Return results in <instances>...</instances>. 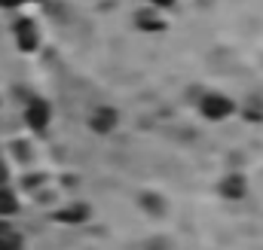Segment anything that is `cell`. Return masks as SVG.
Masks as SVG:
<instances>
[{
  "label": "cell",
  "mask_w": 263,
  "mask_h": 250,
  "mask_svg": "<svg viewBox=\"0 0 263 250\" xmlns=\"http://www.w3.org/2000/svg\"><path fill=\"white\" fill-rule=\"evenodd\" d=\"M196 110L205 122H227L239 113V101H233L223 92H202L196 101Z\"/></svg>",
  "instance_id": "6da1fadb"
},
{
  "label": "cell",
  "mask_w": 263,
  "mask_h": 250,
  "mask_svg": "<svg viewBox=\"0 0 263 250\" xmlns=\"http://www.w3.org/2000/svg\"><path fill=\"white\" fill-rule=\"evenodd\" d=\"M12 43H15V49L22 55H34L40 49V31H37V25L31 18H18L12 25Z\"/></svg>",
  "instance_id": "7a4b0ae2"
},
{
  "label": "cell",
  "mask_w": 263,
  "mask_h": 250,
  "mask_svg": "<svg viewBox=\"0 0 263 250\" xmlns=\"http://www.w3.org/2000/svg\"><path fill=\"white\" fill-rule=\"evenodd\" d=\"M22 116H25V125L31 131H46L49 122H52V104L46 98H31L25 104V113Z\"/></svg>",
  "instance_id": "3957f363"
},
{
  "label": "cell",
  "mask_w": 263,
  "mask_h": 250,
  "mask_svg": "<svg viewBox=\"0 0 263 250\" xmlns=\"http://www.w3.org/2000/svg\"><path fill=\"white\" fill-rule=\"evenodd\" d=\"M117 125H120V113H117V107L101 104V107H95V110L89 113V131H92V134H114Z\"/></svg>",
  "instance_id": "277c9868"
},
{
  "label": "cell",
  "mask_w": 263,
  "mask_h": 250,
  "mask_svg": "<svg viewBox=\"0 0 263 250\" xmlns=\"http://www.w3.org/2000/svg\"><path fill=\"white\" fill-rule=\"evenodd\" d=\"M217 192H220V198H227V201H242V198L248 195V177L239 174V171H230V174L220 177Z\"/></svg>",
  "instance_id": "5b68a950"
},
{
  "label": "cell",
  "mask_w": 263,
  "mask_h": 250,
  "mask_svg": "<svg viewBox=\"0 0 263 250\" xmlns=\"http://www.w3.org/2000/svg\"><path fill=\"white\" fill-rule=\"evenodd\" d=\"M52 217H55V223H62V226H83V223H89L92 207L83 204V201H70L65 207H59Z\"/></svg>",
  "instance_id": "8992f818"
},
{
  "label": "cell",
  "mask_w": 263,
  "mask_h": 250,
  "mask_svg": "<svg viewBox=\"0 0 263 250\" xmlns=\"http://www.w3.org/2000/svg\"><path fill=\"white\" fill-rule=\"evenodd\" d=\"M135 25H138V31H144V34H153V31H162V28H165L162 15H159L156 9H150V6H144V9L135 12Z\"/></svg>",
  "instance_id": "52a82bcc"
},
{
  "label": "cell",
  "mask_w": 263,
  "mask_h": 250,
  "mask_svg": "<svg viewBox=\"0 0 263 250\" xmlns=\"http://www.w3.org/2000/svg\"><path fill=\"white\" fill-rule=\"evenodd\" d=\"M15 214H18V198H15V192L6 183V186H0V220H9Z\"/></svg>",
  "instance_id": "ba28073f"
},
{
  "label": "cell",
  "mask_w": 263,
  "mask_h": 250,
  "mask_svg": "<svg viewBox=\"0 0 263 250\" xmlns=\"http://www.w3.org/2000/svg\"><path fill=\"white\" fill-rule=\"evenodd\" d=\"M239 113L248 122H263V98H248L245 107H239Z\"/></svg>",
  "instance_id": "9c48e42d"
},
{
  "label": "cell",
  "mask_w": 263,
  "mask_h": 250,
  "mask_svg": "<svg viewBox=\"0 0 263 250\" xmlns=\"http://www.w3.org/2000/svg\"><path fill=\"white\" fill-rule=\"evenodd\" d=\"M0 250H25V238L15 229H6L0 232Z\"/></svg>",
  "instance_id": "30bf717a"
},
{
  "label": "cell",
  "mask_w": 263,
  "mask_h": 250,
  "mask_svg": "<svg viewBox=\"0 0 263 250\" xmlns=\"http://www.w3.org/2000/svg\"><path fill=\"white\" fill-rule=\"evenodd\" d=\"M147 6H150V9H156V12H162V9H175V6H178V0H147Z\"/></svg>",
  "instance_id": "8fae6325"
},
{
  "label": "cell",
  "mask_w": 263,
  "mask_h": 250,
  "mask_svg": "<svg viewBox=\"0 0 263 250\" xmlns=\"http://www.w3.org/2000/svg\"><path fill=\"white\" fill-rule=\"evenodd\" d=\"M9 183V168H6V162H0V186H6Z\"/></svg>",
  "instance_id": "7c38bea8"
},
{
  "label": "cell",
  "mask_w": 263,
  "mask_h": 250,
  "mask_svg": "<svg viewBox=\"0 0 263 250\" xmlns=\"http://www.w3.org/2000/svg\"><path fill=\"white\" fill-rule=\"evenodd\" d=\"M18 6H25L22 0H0V9H18Z\"/></svg>",
  "instance_id": "4fadbf2b"
},
{
  "label": "cell",
  "mask_w": 263,
  "mask_h": 250,
  "mask_svg": "<svg viewBox=\"0 0 263 250\" xmlns=\"http://www.w3.org/2000/svg\"><path fill=\"white\" fill-rule=\"evenodd\" d=\"M0 107H3V98H0Z\"/></svg>",
  "instance_id": "5bb4252c"
}]
</instances>
